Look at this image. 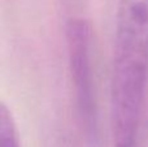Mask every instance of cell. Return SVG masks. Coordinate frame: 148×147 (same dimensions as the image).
I'll list each match as a JSON object with an SVG mask.
<instances>
[{
	"label": "cell",
	"mask_w": 148,
	"mask_h": 147,
	"mask_svg": "<svg viewBox=\"0 0 148 147\" xmlns=\"http://www.w3.org/2000/svg\"><path fill=\"white\" fill-rule=\"evenodd\" d=\"M148 87V0H118L110 70L114 147H136Z\"/></svg>",
	"instance_id": "cell-1"
},
{
	"label": "cell",
	"mask_w": 148,
	"mask_h": 147,
	"mask_svg": "<svg viewBox=\"0 0 148 147\" xmlns=\"http://www.w3.org/2000/svg\"><path fill=\"white\" fill-rule=\"evenodd\" d=\"M68 65L75 106L82 121L92 128L96 119V85L94 73L92 29L87 20L73 17L65 26Z\"/></svg>",
	"instance_id": "cell-2"
},
{
	"label": "cell",
	"mask_w": 148,
	"mask_h": 147,
	"mask_svg": "<svg viewBox=\"0 0 148 147\" xmlns=\"http://www.w3.org/2000/svg\"><path fill=\"white\" fill-rule=\"evenodd\" d=\"M0 147H21L16 117L4 102L0 107Z\"/></svg>",
	"instance_id": "cell-3"
}]
</instances>
